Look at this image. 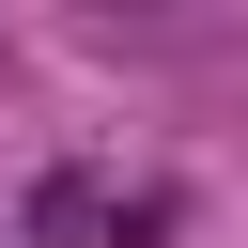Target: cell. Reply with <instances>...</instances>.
<instances>
[{"label": "cell", "mask_w": 248, "mask_h": 248, "mask_svg": "<svg viewBox=\"0 0 248 248\" xmlns=\"http://www.w3.org/2000/svg\"><path fill=\"white\" fill-rule=\"evenodd\" d=\"M31 232H108V202H93V170H46V186H31Z\"/></svg>", "instance_id": "cell-1"}, {"label": "cell", "mask_w": 248, "mask_h": 248, "mask_svg": "<svg viewBox=\"0 0 248 248\" xmlns=\"http://www.w3.org/2000/svg\"><path fill=\"white\" fill-rule=\"evenodd\" d=\"M108 248H170V202H108Z\"/></svg>", "instance_id": "cell-2"}]
</instances>
